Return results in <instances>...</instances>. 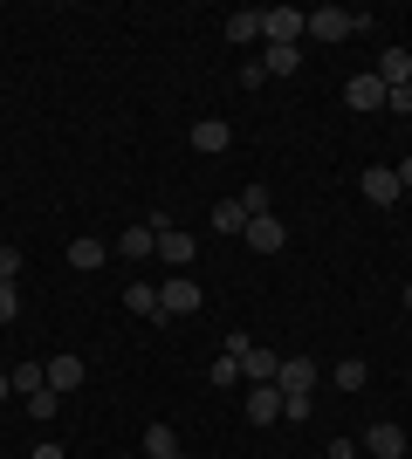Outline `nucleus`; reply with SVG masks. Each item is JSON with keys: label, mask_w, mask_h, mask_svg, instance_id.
Masks as SVG:
<instances>
[{"label": "nucleus", "mask_w": 412, "mask_h": 459, "mask_svg": "<svg viewBox=\"0 0 412 459\" xmlns=\"http://www.w3.org/2000/svg\"><path fill=\"white\" fill-rule=\"evenodd\" d=\"M261 41L302 48V41H310V14H302V7H268V14H261Z\"/></svg>", "instance_id": "obj_1"}, {"label": "nucleus", "mask_w": 412, "mask_h": 459, "mask_svg": "<svg viewBox=\"0 0 412 459\" xmlns=\"http://www.w3.org/2000/svg\"><path fill=\"white\" fill-rule=\"evenodd\" d=\"M227 350H234V364H241V377H248V384H275V370H282L275 350L248 343V336H227Z\"/></svg>", "instance_id": "obj_2"}, {"label": "nucleus", "mask_w": 412, "mask_h": 459, "mask_svg": "<svg viewBox=\"0 0 412 459\" xmlns=\"http://www.w3.org/2000/svg\"><path fill=\"white\" fill-rule=\"evenodd\" d=\"M275 391H282V398H316V364H310V357H282Z\"/></svg>", "instance_id": "obj_3"}, {"label": "nucleus", "mask_w": 412, "mask_h": 459, "mask_svg": "<svg viewBox=\"0 0 412 459\" xmlns=\"http://www.w3.org/2000/svg\"><path fill=\"white\" fill-rule=\"evenodd\" d=\"M351 35H357L351 7H316V14H310V41H351Z\"/></svg>", "instance_id": "obj_4"}, {"label": "nucleus", "mask_w": 412, "mask_h": 459, "mask_svg": "<svg viewBox=\"0 0 412 459\" xmlns=\"http://www.w3.org/2000/svg\"><path fill=\"white\" fill-rule=\"evenodd\" d=\"M158 261H165V268H172V274H193V261H199V240H193V233H158Z\"/></svg>", "instance_id": "obj_5"}, {"label": "nucleus", "mask_w": 412, "mask_h": 459, "mask_svg": "<svg viewBox=\"0 0 412 459\" xmlns=\"http://www.w3.org/2000/svg\"><path fill=\"white\" fill-rule=\"evenodd\" d=\"M241 240H248L255 254H282V247H289V227H282L275 212H261V220H248V227H241Z\"/></svg>", "instance_id": "obj_6"}, {"label": "nucleus", "mask_w": 412, "mask_h": 459, "mask_svg": "<svg viewBox=\"0 0 412 459\" xmlns=\"http://www.w3.org/2000/svg\"><path fill=\"white\" fill-rule=\"evenodd\" d=\"M344 103H351L357 117H378V110H385V82H378L372 69H364V76H351V82H344Z\"/></svg>", "instance_id": "obj_7"}, {"label": "nucleus", "mask_w": 412, "mask_h": 459, "mask_svg": "<svg viewBox=\"0 0 412 459\" xmlns=\"http://www.w3.org/2000/svg\"><path fill=\"white\" fill-rule=\"evenodd\" d=\"M158 302H165V316H193V308L206 302V295H199V281H193V274H172V281L158 288Z\"/></svg>", "instance_id": "obj_8"}, {"label": "nucleus", "mask_w": 412, "mask_h": 459, "mask_svg": "<svg viewBox=\"0 0 412 459\" xmlns=\"http://www.w3.org/2000/svg\"><path fill=\"white\" fill-rule=\"evenodd\" d=\"M227 144H234V131H227L220 117H199V124H193V152H199V158H220Z\"/></svg>", "instance_id": "obj_9"}, {"label": "nucleus", "mask_w": 412, "mask_h": 459, "mask_svg": "<svg viewBox=\"0 0 412 459\" xmlns=\"http://www.w3.org/2000/svg\"><path fill=\"white\" fill-rule=\"evenodd\" d=\"M83 377H90V370H83V357H69V350H62V357H48V391H56V398H69Z\"/></svg>", "instance_id": "obj_10"}, {"label": "nucleus", "mask_w": 412, "mask_h": 459, "mask_svg": "<svg viewBox=\"0 0 412 459\" xmlns=\"http://www.w3.org/2000/svg\"><path fill=\"white\" fill-rule=\"evenodd\" d=\"M378 82H385V90H406L412 82V48H385V56H378V69H372Z\"/></svg>", "instance_id": "obj_11"}, {"label": "nucleus", "mask_w": 412, "mask_h": 459, "mask_svg": "<svg viewBox=\"0 0 412 459\" xmlns=\"http://www.w3.org/2000/svg\"><path fill=\"white\" fill-rule=\"evenodd\" d=\"M124 308H131V316H152V323H172V316H165V302H158V288H152V281H131V288H124Z\"/></svg>", "instance_id": "obj_12"}, {"label": "nucleus", "mask_w": 412, "mask_h": 459, "mask_svg": "<svg viewBox=\"0 0 412 459\" xmlns=\"http://www.w3.org/2000/svg\"><path fill=\"white\" fill-rule=\"evenodd\" d=\"M399 192H406V186H399L392 165H372V172H364V199H372V206H392Z\"/></svg>", "instance_id": "obj_13"}, {"label": "nucleus", "mask_w": 412, "mask_h": 459, "mask_svg": "<svg viewBox=\"0 0 412 459\" xmlns=\"http://www.w3.org/2000/svg\"><path fill=\"white\" fill-rule=\"evenodd\" d=\"M118 254H124V261H152V254H158V233L137 220V227H124V233H118Z\"/></svg>", "instance_id": "obj_14"}, {"label": "nucleus", "mask_w": 412, "mask_h": 459, "mask_svg": "<svg viewBox=\"0 0 412 459\" xmlns=\"http://www.w3.org/2000/svg\"><path fill=\"white\" fill-rule=\"evenodd\" d=\"M282 419V391H275V384H255V391H248V425H275Z\"/></svg>", "instance_id": "obj_15"}, {"label": "nucleus", "mask_w": 412, "mask_h": 459, "mask_svg": "<svg viewBox=\"0 0 412 459\" xmlns=\"http://www.w3.org/2000/svg\"><path fill=\"white\" fill-rule=\"evenodd\" d=\"M302 69V48H275V41H261V82L268 76H295Z\"/></svg>", "instance_id": "obj_16"}, {"label": "nucleus", "mask_w": 412, "mask_h": 459, "mask_svg": "<svg viewBox=\"0 0 412 459\" xmlns=\"http://www.w3.org/2000/svg\"><path fill=\"white\" fill-rule=\"evenodd\" d=\"M7 377H14V398H21V404L35 398V391H48V364H35V357H28V364H14Z\"/></svg>", "instance_id": "obj_17"}, {"label": "nucleus", "mask_w": 412, "mask_h": 459, "mask_svg": "<svg viewBox=\"0 0 412 459\" xmlns=\"http://www.w3.org/2000/svg\"><path fill=\"white\" fill-rule=\"evenodd\" d=\"M364 446H372V459H406V432H399V425H372Z\"/></svg>", "instance_id": "obj_18"}, {"label": "nucleus", "mask_w": 412, "mask_h": 459, "mask_svg": "<svg viewBox=\"0 0 412 459\" xmlns=\"http://www.w3.org/2000/svg\"><path fill=\"white\" fill-rule=\"evenodd\" d=\"M145 453L152 459H186V446H179L172 425H152V432H145Z\"/></svg>", "instance_id": "obj_19"}, {"label": "nucleus", "mask_w": 412, "mask_h": 459, "mask_svg": "<svg viewBox=\"0 0 412 459\" xmlns=\"http://www.w3.org/2000/svg\"><path fill=\"white\" fill-rule=\"evenodd\" d=\"M227 41H241V48H248V41H261V14H255V7L227 14Z\"/></svg>", "instance_id": "obj_20"}, {"label": "nucleus", "mask_w": 412, "mask_h": 459, "mask_svg": "<svg viewBox=\"0 0 412 459\" xmlns=\"http://www.w3.org/2000/svg\"><path fill=\"white\" fill-rule=\"evenodd\" d=\"M69 268H76V274L103 268V240H69Z\"/></svg>", "instance_id": "obj_21"}, {"label": "nucleus", "mask_w": 412, "mask_h": 459, "mask_svg": "<svg viewBox=\"0 0 412 459\" xmlns=\"http://www.w3.org/2000/svg\"><path fill=\"white\" fill-rule=\"evenodd\" d=\"M241 227H248L241 199H220V206H214V233H241Z\"/></svg>", "instance_id": "obj_22"}, {"label": "nucleus", "mask_w": 412, "mask_h": 459, "mask_svg": "<svg viewBox=\"0 0 412 459\" xmlns=\"http://www.w3.org/2000/svg\"><path fill=\"white\" fill-rule=\"evenodd\" d=\"M206 384H214V391H227V384H241V364H234V350H220V357H214V370H206Z\"/></svg>", "instance_id": "obj_23"}, {"label": "nucleus", "mask_w": 412, "mask_h": 459, "mask_svg": "<svg viewBox=\"0 0 412 459\" xmlns=\"http://www.w3.org/2000/svg\"><path fill=\"white\" fill-rule=\"evenodd\" d=\"M330 384H337V391H364V364H357V357H344V364L330 370Z\"/></svg>", "instance_id": "obj_24"}, {"label": "nucleus", "mask_w": 412, "mask_h": 459, "mask_svg": "<svg viewBox=\"0 0 412 459\" xmlns=\"http://www.w3.org/2000/svg\"><path fill=\"white\" fill-rule=\"evenodd\" d=\"M28 411H35V419L48 425V419H56V411H62V398H56V391H35V398H28Z\"/></svg>", "instance_id": "obj_25"}, {"label": "nucleus", "mask_w": 412, "mask_h": 459, "mask_svg": "<svg viewBox=\"0 0 412 459\" xmlns=\"http://www.w3.org/2000/svg\"><path fill=\"white\" fill-rule=\"evenodd\" d=\"M14 316H21V288L0 281V323H14Z\"/></svg>", "instance_id": "obj_26"}, {"label": "nucleus", "mask_w": 412, "mask_h": 459, "mask_svg": "<svg viewBox=\"0 0 412 459\" xmlns=\"http://www.w3.org/2000/svg\"><path fill=\"white\" fill-rule=\"evenodd\" d=\"M385 110H392V117H412V82H406V90H385Z\"/></svg>", "instance_id": "obj_27"}, {"label": "nucleus", "mask_w": 412, "mask_h": 459, "mask_svg": "<svg viewBox=\"0 0 412 459\" xmlns=\"http://www.w3.org/2000/svg\"><path fill=\"white\" fill-rule=\"evenodd\" d=\"M0 281H21V247H0Z\"/></svg>", "instance_id": "obj_28"}, {"label": "nucleus", "mask_w": 412, "mask_h": 459, "mask_svg": "<svg viewBox=\"0 0 412 459\" xmlns=\"http://www.w3.org/2000/svg\"><path fill=\"white\" fill-rule=\"evenodd\" d=\"M28 459H69V453H62L56 439H41V446H35V453H28Z\"/></svg>", "instance_id": "obj_29"}, {"label": "nucleus", "mask_w": 412, "mask_h": 459, "mask_svg": "<svg viewBox=\"0 0 412 459\" xmlns=\"http://www.w3.org/2000/svg\"><path fill=\"white\" fill-rule=\"evenodd\" d=\"M323 459H351V439H330V453Z\"/></svg>", "instance_id": "obj_30"}, {"label": "nucleus", "mask_w": 412, "mask_h": 459, "mask_svg": "<svg viewBox=\"0 0 412 459\" xmlns=\"http://www.w3.org/2000/svg\"><path fill=\"white\" fill-rule=\"evenodd\" d=\"M392 172H399V186H412V158H406V165H392Z\"/></svg>", "instance_id": "obj_31"}, {"label": "nucleus", "mask_w": 412, "mask_h": 459, "mask_svg": "<svg viewBox=\"0 0 412 459\" xmlns=\"http://www.w3.org/2000/svg\"><path fill=\"white\" fill-rule=\"evenodd\" d=\"M0 398H14V377H7V370H0Z\"/></svg>", "instance_id": "obj_32"}, {"label": "nucleus", "mask_w": 412, "mask_h": 459, "mask_svg": "<svg viewBox=\"0 0 412 459\" xmlns=\"http://www.w3.org/2000/svg\"><path fill=\"white\" fill-rule=\"evenodd\" d=\"M406 308H412V281H406Z\"/></svg>", "instance_id": "obj_33"}]
</instances>
